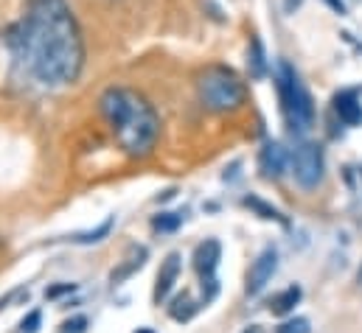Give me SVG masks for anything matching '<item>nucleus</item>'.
<instances>
[{
	"label": "nucleus",
	"instance_id": "1",
	"mask_svg": "<svg viewBox=\"0 0 362 333\" xmlns=\"http://www.w3.org/2000/svg\"><path fill=\"white\" fill-rule=\"evenodd\" d=\"M8 48L42 87L76 82L85 65V42L68 0H28L20 23L8 28Z\"/></svg>",
	"mask_w": 362,
	"mask_h": 333
},
{
	"label": "nucleus",
	"instance_id": "2",
	"mask_svg": "<svg viewBox=\"0 0 362 333\" xmlns=\"http://www.w3.org/2000/svg\"><path fill=\"white\" fill-rule=\"evenodd\" d=\"M101 118L107 121L115 143L129 157H146L160 135V121L155 107L129 87H110L98 98Z\"/></svg>",
	"mask_w": 362,
	"mask_h": 333
},
{
	"label": "nucleus",
	"instance_id": "3",
	"mask_svg": "<svg viewBox=\"0 0 362 333\" xmlns=\"http://www.w3.org/2000/svg\"><path fill=\"white\" fill-rule=\"evenodd\" d=\"M197 92L199 101L205 104V109L211 112H233L245 104V84L239 82V76L222 65L205 68L197 79Z\"/></svg>",
	"mask_w": 362,
	"mask_h": 333
},
{
	"label": "nucleus",
	"instance_id": "4",
	"mask_svg": "<svg viewBox=\"0 0 362 333\" xmlns=\"http://www.w3.org/2000/svg\"><path fill=\"white\" fill-rule=\"evenodd\" d=\"M278 98H281V112L286 118V123L295 132H306L315 123V104L312 95L306 92L303 82L298 79V73L281 62L278 65Z\"/></svg>",
	"mask_w": 362,
	"mask_h": 333
},
{
	"label": "nucleus",
	"instance_id": "5",
	"mask_svg": "<svg viewBox=\"0 0 362 333\" xmlns=\"http://www.w3.org/2000/svg\"><path fill=\"white\" fill-rule=\"evenodd\" d=\"M323 149L317 143H300L292 155V174H295V182L303 188V190H315L320 182H323Z\"/></svg>",
	"mask_w": 362,
	"mask_h": 333
},
{
	"label": "nucleus",
	"instance_id": "6",
	"mask_svg": "<svg viewBox=\"0 0 362 333\" xmlns=\"http://www.w3.org/2000/svg\"><path fill=\"white\" fill-rule=\"evenodd\" d=\"M275 269H278V252L272 250V247H267V250L253 260V266L247 272V294L250 297H256V294H262L267 289V283L272 280Z\"/></svg>",
	"mask_w": 362,
	"mask_h": 333
},
{
	"label": "nucleus",
	"instance_id": "7",
	"mask_svg": "<svg viewBox=\"0 0 362 333\" xmlns=\"http://www.w3.org/2000/svg\"><path fill=\"white\" fill-rule=\"evenodd\" d=\"M177 274H180V252H169L166 260H163V266H160V272H158L155 291H152V300H155L158 305H160V303L169 297V291L175 289Z\"/></svg>",
	"mask_w": 362,
	"mask_h": 333
},
{
	"label": "nucleus",
	"instance_id": "8",
	"mask_svg": "<svg viewBox=\"0 0 362 333\" xmlns=\"http://www.w3.org/2000/svg\"><path fill=\"white\" fill-rule=\"evenodd\" d=\"M219 260H222V247L216 238H208L194 250V269L199 277H214Z\"/></svg>",
	"mask_w": 362,
	"mask_h": 333
},
{
	"label": "nucleus",
	"instance_id": "9",
	"mask_svg": "<svg viewBox=\"0 0 362 333\" xmlns=\"http://www.w3.org/2000/svg\"><path fill=\"white\" fill-rule=\"evenodd\" d=\"M146 258H149V250H146V247H138V244H135V247H129V250H127V258H124V260L110 272V283H112V286H118V283L129 280L138 269H144Z\"/></svg>",
	"mask_w": 362,
	"mask_h": 333
},
{
	"label": "nucleus",
	"instance_id": "10",
	"mask_svg": "<svg viewBox=\"0 0 362 333\" xmlns=\"http://www.w3.org/2000/svg\"><path fill=\"white\" fill-rule=\"evenodd\" d=\"M334 112L346 126H360L362 123V101L357 98V92L346 90L334 98Z\"/></svg>",
	"mask_w": 362,
	"mask_h": 333
},
{
	"label": "nucleus",
	"instance_id": "11",
	"mask_svg": "<svg viewBox=\"0 0 362 333\" xmlns=\"http://www.w3.org/2000/svg\"><path fill=\"white\" fill-rule=\"evenodd\" d=\"M259 163H262V171H264L267 179H278L284 174V168H286V152H284V146L281 143H267L262 149Z\"/></svg>",
	"mask_w": 362,
	"mask_h": 333
},
{
	"label": "nucleus",
	"instance_id": "12",
	"mask_svg": "<svg viewBox=\"0 0 362 333\" xmlns=\"http://www.w3.org/2000/svg\"><path fill=\"white\" fill-rule=\"evenodd\" d=\"M300 297H303V291H300V286H289V289H284L278 297H272L270 303V311L275 317H284V314H289V311H295V305L300 303Z\"/></svg>",
	"mask_w": 362,
	"mask_h": 333
},
{
	"label": "nucleus",
	"instance_id": "13",
	"mask_svg": "<svg viewBox=\"0 0 362 333\" xmlns=\"http://www.w3.org/2000/svg\"><path fill=\"white\" fill-rule=\"evenodd\" d=\"M197 308H199V305L191 300V294L182 291V294H177V297L172 300V305H169V317L177 320V322H188V320L197 314Z\"/></svg>",
	"mask_w": 362,
	"mask_h": 333
},
{
	"label": "nucleus",
	"instance_id": "14",
	"mask_svg": "<svg viewBox=\"0 0 362 333\" xmlns=\"http://www.w3.org/2000/svg\"><path fill=\"white\" fill-rule=\"evenodd\" d=\"M245 205H247V207H253V210H256L262 219H267V222H281V224H286V219H284L272 205L262 202V199H256V196H247V199H245Z\"/></svg>",
	"mask_w": 362,
	"mask_h": 333
},
{
	"label": "nucleus",
	"instance_id": "15",
	"mask_svg": "<svg viewBox=\"0 0 362 333\" xmlns=\"http://www.w3.org/2000/svg\"><path fill=\"white\" fill-rule=\"evenodd\" d=\"M182 224V216L180 213H160L152 219V227L155 233H177Z\"/></svg>",
	"mask_w": 362,
	"mask_h": 333
},
{
	"label": "nucleus",
	"instance_id": "16",
	"mask_svg": "<svg viewBox=\"0 0 362 333\" xmlns=\"http://www.w3.org/2000/svg\"><path fill=\"white\" fill-rule=\"evenodd\" d=\"M110 230H112V219H107L104 224H98L93 233H79V236H74V238H68V241H74V244H95V241H101L104 236H110Z\"/></svg>",
	"mask_w": 362,
	"mask_h": 333
},
{
	"label": "nucleus",
	"instance_id": "17",
	"mask_svg": "<svg viewBox=\"0 0 362 333\" xmlns=\"http://www.w3.org/2000/svg\"><path fill=\"white\" fill-rule=\"evenodd\" d=\"M250 62H253V76H264V54H262V42L253 40V54H250Z\"/></svg>",
	"mask_w": 362,
	"mask_h": 333
},
{
	"label": "nucleus",
	"instance_id": "18",
	"mask_svg": "<svg viewBox=\"0 0 362 333\" xmlns=\"http://www.w3.org/2000/svg\"><path fill=\"white\" fill-rule=\"evenodd\" d=\"M278 333H312L309 328V320H303V317H295V320H289V322H284Z\"/></svg>",
	"mask_w": 362,
	"mask_h": 333
},
{
	"label": "nucleus",
	"instance_id": "19",
	"mask_svg": "<svg viewBox=\"0 0 362 333\" xmlns=\"http://www.w3.org/2000/svg\"><path fill=\"white\" fill-rule=\"evenodd\" d=\"M88 331V317H74V320H65L59 325V333H85Z\"/></svg>",
	"mask_w": 362,
	"mask_h": 333
},
{
	"label": "nucleus",
	"instance_id": "20",
	"mask_svg": "<svg viewBox=\"0 0 362 333\" xmlns=\"http://www.w3.org/2000/svg\"><path fill=\"white\" fill-rule=\"evenodd\" d=\"M40 322H42V314L40 311H31L23 322H20V331L23 333H37L40 331Z\"/></svg>",
	"mask_w": 362,
	"mask_h": 333
},
{
	"label": "nucleus",
	"instance_id": "21",
	"mask_svg": "<svg viewBox=\"0 0 362 333\" xmlns=\"http://www.w3.org/2000/svg\"><path fill=\"white\" fill-rule=\"evenodd\" d=\"M71 291H76V286H74V283L51 286V289H45V300H57V297H62V294H71Z\"/></svg>",
	"mask_w": 362,
	"mask_h": 333
},
{
	"label": "nucleus",
	"instance_id": "22",
	"mask_svg": "<svg viewBox=\"0 0 362 333\" xmlns=\"http://www.w3.org/2000/svg\"><path fill=\"white\" fill-rule=\"evenodd\" d=\"M20 297H28V291H25V289H14V291H8L6 297H0V311L8 308V305H11L14 300H20Z\"/></svg>",
	"mask_w": 362,
	"mask_h": 333
},
{
	"label": "nucleus",
	"instance_id": "23",
	"mask_svg": "<svg viewBox=\"0 0 362 333\" xmlns=\"http://www.w3.org/2000/svg\"><path fill=\"white\" fill-rule=\"evenodd\" d=\"M242 333H267V331H264L262 325H250V328H245Z\"/></svg>",
	"mask_w": 362,
	"mask_h": 333
},
{
	"label": "nucleus",
	"instance_id": "24",
	"mask_svg": "<svg viewBox=\"0 0 362 333\" xmlns=\"http://www.w3.org/2000/svg\"><path fill=\"white\" fill-rule=\"evenodd\" d=\"M135 333H155V331H152V328H138Z\"/></svg>",
	"mask_w": 362,
	"mask_h": 333
},
{
	"label": "nucleus",
	"instance_id": "25",
	"mask_svg": "<svg viewBox=\"0 0 362 333\" xmlns=\"http://www.w3.org/2000/svg\"><path fill=\"white\" fill-rule=\"evenodd\" d=\"M357 280H360V286H362V266H360V274H357Z\"/></svg>",
	"mask_w": 362,
	"mask_h": 333
}]
</instances>
